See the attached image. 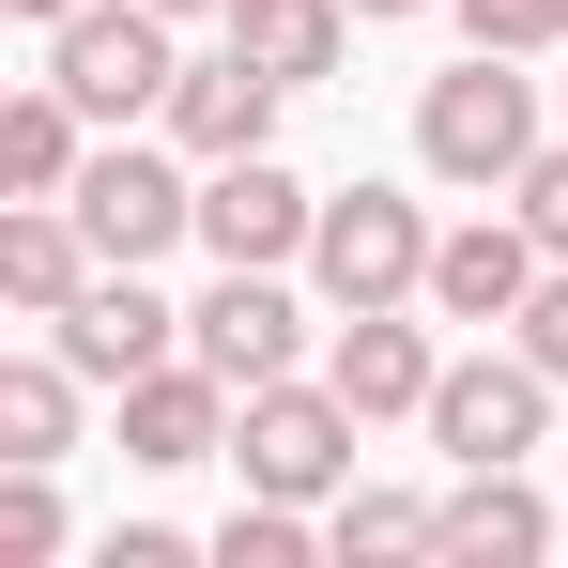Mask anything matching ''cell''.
Here are the masks:
<instances>
[{
  "mask_svg": "<svg viewBox=\"0 0 568 568\" xmlns=\"http://www.w3.org/2000/svg\"><path fill=\"white\" fill-rule=\"evenodd\" d=\"M538 139H554V123H538L523 47H476V62H446V78L415 93V170H430V185H462V200H507Z\"/></svg>",
  "mask_w": 568,
  "mask_h": 568,
  "instance_id": "obj_1",
  "label": "cell"
},
{
  "mask_svg": "<svg viewBox=\"0 0 568 568\" xmlns=\"http://www.w3.org/2000/svg\"><path fill=\"white\" fill-rule=\"evenodd\" d=\"M354 446H369V415H354L323 369L246 384V415H231V462H246V491H292V507H338V491H354Z\"/></svg>",
  "mask_w": 568,
  "mask_h": 568,
  "instance_id": "obj_2",
  "label": "cell"
},
{
  "mask_svg": "<svg viewBox=\"0 0 568 568\" xmlns=\"http://www.w3.org/2000/svg\"><path fill=\"white\" fill-rule=\"evenodd\" d=\"M430 200L399 185H338L323 200V231H307V292H323V323L338 307H430Z\"/></svg>",
  "mask_w": 568,
  "mask_h": 568,
  "instance_id": "obj_3",
  "label": "cell"
},
{
  "mask_svg": "<svg viewBox=\"0 0 568 568\" xmlns=\"http://www.w3.org/2000/svg\"><path fill=\"white\" fill-rule=\"evenodd\" d=\"M78 231H93V262H170L200 231V154L170 139H139V123H108L93 139V170H78Z\"/></svg>",
  "mask_w": 568,
  "mask_h": 568,
  "instance_id": "obj_4",
  "label": "cell"
},
{
  "mask_svg": "<svg viewBox=\"0 0 568 568\" xmlns=\"http://www.w3.org/2000/svg\"><path fill=\"white\" fill-rule=\"evenodd\" d=\"M47 78L93 108V123H170L185 47H170V16H154V0H78V16L47 31Z\"/></svg>",
  "mask_w": 568,
  "mask_h": 568,
  "instance_id": "obj_5",
  "label": "cell"
},
{
  "mask_svg": "<svg viewBox=\"0 0 568 568\" xmlns=\"http://www.w3.org/2000/svg\"><path fill=\"white\" fill-rule=\"evenodd\" d=\"M554 399L568 384L538 369V354H523V338H476V354H446V384H430V446H446V462H538V446H554Z\"/></svg>",
  "mask_w": 568,
  "mask_h": 568,
  "instance_id": "obj_6",
  "label": "cell"
},
{
  "mask_svg": "<svg viewBox=\"0 0 568 568\" xmlns=\"http://www.w3.org/2000/svg\"><path fill=\"white\" fill-rule=\"evenodd\" d=\"M185 354L231 369V384L307 369V292H292V262H215V292L185 307Z\"/></svg>",
  "mask_w": 568,
  "mask_h": 568,
  "instance_id": "obj_7",
  "label": "cell"
},
{
  "mask_svg": "<svg viewBox=\"0 0 568 568\" xmlns=\"http://www.w3.org/2000/svg\"><path fill=\"white\" fill-rule=\"evenodd\" d=\"M538 277H554V246L523 231V200H491V215H462V231L430 246V323H476V338H507Z\"/></svg>",
  "mask_w": 568,
  "mask_h": 568,
  "instance_id": "obj_8",
  "label": "cell"
},
{
  "mask_svg": "<svg viewBox=\"0 0 568 568\" xmlns=\"http://www.w3.org/2000/svg\"><path fill=\"white\" fill-rule=\"evenodd\" d=\"M47 338H62V354H78V369L123 399L139 369H170V354H185V307H154V262H93V292H78Z\"/></svg>",
  "mask_w": 568,
  "mask_h": 568,
  "instance_id": "obj_9",
  "label": "cell"
},
{
  "mask_svg": "<svg viewBox=\"0 0 568 568\" xmlns=\"http://www.w3.org/2000/svg\"><path fill=\"white\" fill-rule=\"evenodd\" d=\"M323 384L384 430V415H430L446 354H430V323H415V307H338V323H323Z\"/></svg>",
  "mask_w": 568,
  "mask_h": 568,
  "instance_id": "obj_10",
  "label": "cell"
},
{
  "mask_svg": "<svg viewBox=\"0 0 568 568\" xmlns=\"http://www.w3.org/2000/svg\"><path fill=\"white\" fill-rule=\"evenodd\" d=\"M231 415H246V384L200 369V354H170V369L123 384V462H139V476H185V462H215V446H231Z\"/></svg>",
  "mask_w": 568,
  "mask_h": 568,
  "instance_id": "obj_11",
  "label": "cell"
},
{
  "mask_svg": "<svg viewBox=\"0 0 568 568\" xmlns=\"http://www.w3.org/2000/svg\"><path fill=\"white\" fill-rule=\"evenodd\" d=\"M307 231H323V200L292 185L277 154H215L200 170V246L215 262H307Z\"/></svg>",
  "mask_w": 568,
  "mask_h": 568,
  "instance_id": "obj_12",
  "label": "cell"
},
{
  "mask_svg": "<svg viewBox=\"0 0 568 568\" xmlns=\"http://www.w3.org/2000/svg\"><path fill=\"white\" fill-rule=\"evenodd\" d=\"M277 93H292V78H262L246 47H215V62L170 78V139H185L200 170H215V154H277Z\"/></svg>",
  "mask_w": 568,
  "mask_h": 568,
  "instance_id": "obj_13",
  "label": "cell"
},
{
  "mask_svg": "<svg viewBox=\"0 0 568 568\" xmlns=\"http://www.w3.org/2000/svg\"><path fill=\"white\" fill-rule=\"evenodd\" d=\"M554 538L568 523H554V491H538L523 462H476L462 491H446V568H538Z\"/></svg>",
  "mask_w": 568,
  "mask_h": 568,
  "instance_id": "obj_14",
  "label": "cell"
},
{
  "mask_svg": "<svg viewBox=\"0 0 568 568\" xmlns=\"http://www.w3.org/2000/svg\"><path fill=\"white\" fill-rule=\"evenodd\" d=\"M93 292V231H78V200H0V307L16 323H62Z\"/></svg>",
  "mask_w": 568,
  "mask_h": 568,
  "instance_id": "obj_15",
  "label": "cell"
},
{
  "mask_svg": "<svg viewBox=\"0 0 568 568\" xmlns=\"http://www.w3.org/2000/svg\"><path fill=\"white\" fill-rule=\"evenodd\" d=\"M78 170H93V108L62 78H31L0 108V200H78Z\"/></svg>",
  "mask_w": 568,
  "mask_h": 568,
  "instance_id": "obj_16",
  "label": "cell"
},
{
  "mask_svg": "<svg viewBox=\"0 0 568 568\" xmlns=\"http://www.w3.org/2000/svg\"><path fill=\"white\" fill-rule=\"evenodd\" d=\"M215 31H231V47H246L262 78H292V93H323V78H338V47H354V0H231Z\"/></svg>",
  "mask_w": 568,
  "mask_h": 568,
  "instance_id": "obj_17",
  "label": "cell"
},
{
  "mask_svg": "<svg viewBox=\"0 0 568 568\" xmlns=\"http://www.w3.org/2000/svg\"><path fill=\"white\" fill-rule=\"evenodd\" d=\"M323 554H338V568H446V507H415V491H369V476H354V491L323 507Z\"/></svg>",
  "mask_w": 568,
  "mask_h": 568,
  "instance_id": "obj_18",
  "label": "cell"
},
{
  "mask_svg": "<svg viewBox=\"0 0 568 568\" xmlns=\"http://www.w3.org/2000/svg\"><path fill=\"white\" fill-rule=\"evenodd\" d=\"M78 354H62V338H47V354H16V369H0V462H62V446H78Z\"/></svg>",
  "mask_w": 568,
  "mask_h": 568,
  "instance_id": "obj_19",
  "label": "cell"
},
{
  "mask_svg": "<svg viewBox=\"0 0 568 568\" xmlns=\"http://www.w3.org/2000/svg\"><path fill=\"white\" fill-rule=\"evenodd\" d=\"M307 554H323V507H292V491H246L215 523V568H307Z\"/></svg>",
  "mask_w": 568,
  "mask_h": 568,
  "instance_id": "obj_20",
  "label": "cell"
},
{
  "mask_svg": "<svg viewBox=\"0 0 568 568\" xmlns=\"http://www.w3.org/2000/svg\"><path fill=\"white\" fill-rule=\"evenodd\" d=\"M62 462H0V568H47L62 554V491H47Z\"/></svg>",
  "mask_w": 568,
  "mask_h": 568,
  "instance_id": "obj_21",
  "label": "cell"
},
{
  "mask_svg": "<svg viewBox=\"0 0 568 568\" xmlns=\"http://www.w3.org/2000/svg\"><path fill=\"white\" fill-rule=\"evenodd\" d=\"M446 16H462L476 47H523V62H538V47H568V0H446Z\"/></svg>",
  "mask_w": 568,
  "mask_h": 568,
  "instance_id": "obj_22",
  "label": "cell"
},
{
  "mask_svg": "<svg viewBox=\"0 0 568 568\" xmlns=\"http://www.w3.org/2000/svg\"><path fill=\"white\" fill-rule=\"evenodd\" d=\"M507 200H523V231H538V246L568 262V139H538V154H523V185H507Z\"/></svg>",
  "mask_w": 568,
  "mask_h": 568,
  "instance_id": "obj_23",
  "label": "cell"
},
{
  "mask_svg": "<svg viewBox=\"0 0 568 568\" xmlns=\"http://www.w3.org/2000/svg\"><path fill=\"white\" fill-rule=\"evenodd\" d=\"M507 338H523V354H538V369L568 384V262H554L538 292H523V323H507Z\"/></svg>",
  "mask_w": 568,
  "mask_h": 568,
  "instance_id": "obj_24",
  "label": "cell"
},
{
  "mask_svg": "<svg viewBox=\"0 0 568 568\" xmlns=\"http://www.w3.org/2000/svg\"><path fill=\"white\" fill-rule=\"evenodd\" d=\"M185 554H200L185 523H123V538H108V568H185Z\"/></svg>",
  "mask_w": 568,
  "mask_h": 568,
  "instance_id": "obj_25",
  "label": "cell"
},
{
  "mask_svg": "<svg viewBox=\"0 0 568 568\" xmlns=\"http://www.w3.org/2000/svg\"><path fill=\"white\" fill-rule=\"evenodd\" d=\"M0 16H31V31H62V16H78V0H0Z\"/></svg>",
  "mask_w": 568,
  "mask_h": 568,
  "instance_id": "obj_26",
  "label": "cell"
},
{
  "mask_svg": "<svg viewBox=\"0 0 568 568\" xmlns=\"http://www.w3.org/2000/svg\"><path fill=\"white\" fill-rule=\"evenodd\" d=\"M154 16H170V31H185V16H231V0H154Z\"/></svg>",
  "mask_w": 568,
  "mask_h": 568,
  "instance_id": "obj_27",
  "label": "cell"
},
{
  "mask_svg": "<svg viewBox=\"0 0 568 568\" xmlns=\"http://www.w3.org/2000/svg\"><path fill=\"white\" fill-rule=\"evenodd\" d=\"M354 16H369V31H384V16H430V0H354Z\"/></svg>",
  "mask_w": 568,
  "mask_h": 568,
  "instance_id": "obj_28",
  "label": "cell"
},
{
  "mask_svg": "<svg viewBox=\"0 0 568 568\" xmlns=\"http://www.w3.org/2000/svg\"><path fill=\"white\" fill-rule=\"evenodd\" d=\"M554 123H568V78H554Z\"/></svg>",
  "mask_w": 568,
  "mask_h": 568,
  "instance_id": "obj_29",
  "label": "cell"
}]
</instances>
